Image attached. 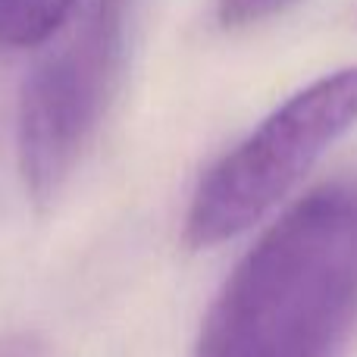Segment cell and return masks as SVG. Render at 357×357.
<instances>
[{"mask_svg":"<svg viewBox=\"0 0 357 357\" xmlns=\"http://www.w3.org/2000/svg\"><path fill=\"white\" fill-rule=\"evenodd\" d=\"M357 323V191L295 201L210 304L195 357H335Z\"/></svg>","mask_w":357,"mask_h":357,"instance_id":"cell-1","label":"cell"},{"mask_svg":"<svg viewBox=\"0 0 357 357\" xmlns=\"http://www.w3.org/2000/svg\"><path fill=\"white\" fill-rule=\"evenodd\" d=\"M354 126L357 66L298 88L201 176L185 210V245L207 251L248 232Z\"/></svg>","mask_w":357,"mask_h":357,"instance_id":"cell-2","label":"cell"},{"mask_svg":"<svg viewBox=\"0 0 357 357\" xmlns=\"http://www.w3.org/2000/svg\"><path fill=\"white\" fill-rule=\"evenodd\" d=\"M126 10L129 0H91L69 41L25 75L16 160L35 207L60 195L107 116L126 60Z\"/></svg>","mask_w":357,"mask_h":357,"instance_id":"cell-3","label":"cell"},{"mask_svg":"<svg viewBox=\"0 0 357 357\" xmlns=\"http://www.w3.org/2000/svg\"><path fill=\"white\" fill-rule=\"evenodd\" d=\"M79 0H0V47L31 50L73 22Z\"/></svg>","mask_w":357,"mask_h":357,"instance_id":"cell-4","label":"cell"},{"mask_svg":"<svg viewBox=\"0 0 357 357\" xmlns=\"http://www.w3.org/2000/svg\"><path fill=\"white\" fill-rule=\"evenodd\" d=\"M291 0H216V19L222 29H248L276 16Z\"/></svg>","mask_w":357,"mask_h":357,"instance_id":"cell-5","label":"cell"},{"mask_svg":"<svg viewBox=\"0 0 357 357\" xmlns=\"http://www.w3.org/2000/svg\"><path fill=\"white\" fill-rule=\"evenodd\" d=\"M0 357H47V348L35 335H3Z\"/></svg>","mask_w":357,"mask_h":357,"instance_id":"cell-6","label":"cell"}]
</instances>
